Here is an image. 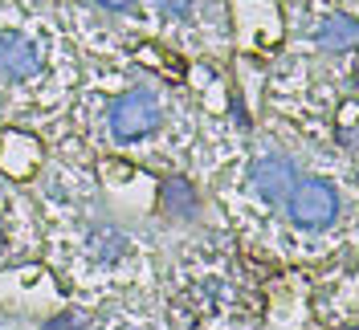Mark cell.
I'll return each instance as SVG.
<instances>
[{
    "mask_svg": "<svg viewBox=\"0 0 359 330\" xmlns=\"http://www.w3.org/2000/svg\"><path fill=\"white\" fill-rule=\"evenodd\" d=\"M286 216L298 228H327L339 216V192L327 179H298L286 192Z\"/></svg>",
    "mask_w": 359,
    "mask_h": 330,
    "instance_id": "obj_1",
    "label": "cell"
},
{
    "mask_svg": "<svg viewBox=\"0 0 359 330\" xmlns=\"http://www.w3.org/2000/svg\"><path fill=\"white\" fill-rule=\"evenodd\" d=\"M163 208H168L172 216H192V212H196L192 184H188V179H168V184H163Z\"/></svg>",
    "mask_w": 359,
    "mask_h": 330,
    "instance_id": "obj_7",
    "label": "cell"
},
{
    "mask_svg": "<svg viewBox=\"0 0 359 330\" xmlns=\"http://www.w3.org/2000/svg\"><path fill=\"white\" fill-rule=\"evenodd\" d=\"M0 253H4V224H0Z\"/></svg>",
    "mask_w": 359,
    "mask_h": 330,
    "instance_id": "obj_11",
    "label": "cell"
},
{
    "mask_svg": "<svg viewBox=\"0 0 359 330\" xmlns=\"http://www.w3.org/2000/svg\"><path fill=\"white\" fill-rule=\"evenodd\" d=\"M249 184H253V192L266 200V204H282L286 192L298 184V167H294L286 155H262L249 167Z\"/></svg>",
    "mask_w": 359,
    "mask_h": 330,
    "instance_id": "obj_3",
    "label": "cell"
},
{
    "mask_svg": "<svg viewBox=\"0 0 359 330\" xmlns=\"http://www.w3.org/2000/svg\"><path fill=\"white\" fill-rule=\"evenodd\" d=\"M37 69H41V45L25 33H0V74L8 82L37 78Z\"/></svg>",
    "mask_w": 359,
    "mask_h": 330,
    "instance_id": "obj_4",
    "label": "cell"
},
{
    "mask_svg": "<svg viewBox=\"0 0 359 330\" xmlns=\"http://www.w3.org/2000/svg\"><path fill=\"white\" fill-rule=\"evenodd\" d=\"M107 127H111L118 143H135V139H143V135H151L159 127V102L147 90H127L111 102Z\"/></svg>",
    "mask_w": 359,
    "mask_h": 330,
    "instance_id": "obj_2",
    "label": "cell"
},
{
    "mask_svg": "<svg viewBox=\"0 0 359 330\" xmlns=\"http://www.w3.org/2000/svg\"><path fill=\"white\" fill-rule=\"evenodd\" d=\"M102 8H111V13H123V8H131L135 0H98Z\"/></svg>",
    "mask_w": 359,
    "mask_h": 330,
    "instance_id": "obj_10",
    "label": "cell"
},
{
    "mask_svg": "<svg viewBox=\"0 0 359 330\" xmlns=\"http://www.w3.org/2000/svg\"><path fill=\"white\" fill-rule=\"evenodd\" d=\"M318 45L323 49H351L355 45V21L343 13V17H331V21H323L318 29Z\"/></svg>",
    "mask_w": 359,
    "mask_h": 330,
    "instance_id": "obj_6",
    "label": "cell"
},
{
    "mask_svg": "<svg viewBox=\"0 0 359 330\" xmlns=\"http://www.w3.org/2000/svg\"><path fill=\"white\" fill-rule=\"evenodd\" d=\"M41 330H82V314H57V318H49Z\"/></svg>",
    "mask_w": 359,
    "mask_h": 330,
    "instance_id": "obj_9",
    "label": "cell"
},
{
    "mask_svg": "<svg viewBox=\"0 0 359 330\" xmlns=\"http://www.w3.org/2000/svg\"><path fill=\"white\" fill-rule=\"evenodd\" d=\"M156 8L163 17H188L192 13V0H156Z\"/></svg>",
    "mask_w": 359,
    "mask_h": 330,
    "instance_id": "obj_8",
    "label": "cell"
},
{
    "mask_svg": "<svg viewBox=\"0 0 359 330\" xmlns=\"http://www.w3.org/2000/svg\"><path fill=\"white\" fill-rule=\"evenodd\" d=\"M90 253L107 265H118L131 253V241H127V233L114 228V224H94V228H90Z\"/></svg>",
    "mask_w": 359,
    "mask_h": 330,
    "instance_id": "obj_5",
    "label": "cell"
}]
</instances>
